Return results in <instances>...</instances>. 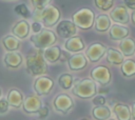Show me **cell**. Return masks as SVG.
Returning a JSON list of instances; mask_svg holds the SVG:
<instances>
[{
	"label": "cell",
	"mask_w": 135,
	"mask_h": 120,
	"mask_svg": "<svg viewBox=\"0 0 135 120\" xmlns=\"http://www.w3.org/2000/svg\"><path fill=\"white\" fill-rule=\"evenodd\" d=\"M25 65L26 72L31 76H42L47 71V65L41 51H38L33 55H28L25 60Z\"/></svg>",
	"instance_id": "6da1fadb"
},
{
	"label": "cell",
	"mask_w": 135,
	"mask_h": 120,
	"mask_svg": "<svg viewBox=\"0 0 135 120\" xmlns=\"http://www.w3.org/2000/svg\"><path fill=\"white\" fill-rule=\"evenodd\" d=\"M31 42L34 44V46L38 49H44L49 46H52L57 38L55 36V34L50 31V29H46V28H42L39 33L37 34H33L30 38Z\"/></svg>",
	"instance_id": "7a4b0ae2"
},
{
	"label": "cell",
	"mask_w": 135,
	"mask_h": 120,
	"mask_svg": "<svg viewBox=\"0 0 135 120\" xmlns=\"http://www.w3.org/2000/svg\"><path fill=\"white\" fill-rule=\"evenodd\" d=\"M96 84L92 79H82L78 80L73 87V93L82 99L92 98L96 94Z\"/></svg>",
	"instance_id": "3957f363"
},
{
	"label": "cell",
	"mask_w": 135,
	"mask_h": 120,
	"mask_svg": "<svg viewBox=\"0 0 135 120\" xmlns=\"http://www.w3.org/2000/svg\"><path fill=\"white\" fill-rule=\"evenodd\" d=\"M94 19H95V15H94L93 11H91L90 8H86V7L77 11L73 15V23L82 29L90 28L93 25Z\"/></svg>",
	"instance_id": "277c9868"
},
{
	"label": "cell",
	"mask_w": 135,
	"mask_h": 120,
	"mask_svg": "<svg viewBox=\"0 0 135 120\" xmlns=\"http://www.w3.org/2000/svg\"><path fill=\"white\" fill-rule=\"evenodd\" d=\"M60 18L59 9L54 5H47L41 11V22L46 27L55 25Z\"/></svg>",
	"instance_id": "5b68a950"
},
{
	"label": "cell",
	"mask_w": 135,
	"mask_h": 120,
	"mask_svg": "<svg viewBox=\"0 0 135 120\" xmlns=\"http://www.w3.org/2000/svg\"><path fill=\"white\" fill-rule=\"evenodd\" d=\"M53 86H54V81L51 78L45 76L38 77L34 82V89L36 94L39 96L47 95L52 91Z\"/></svg>",
	"instance_id": "8992f818"
},
{
	"label": "cell",
	"mask_w": 135,
	"mask_h": 120,
	"mask_svg": "<svg viewBox=\"0 0 135 120\" xmlns=\"http://www.w3.org/2000/svg\"><path fill=\"white\" fill-rule=\"evenodd\" d=\"M91 77H92V80L97 81L101 85H107L111 81L110 71L107 66H103V65H99L93 68L91 72Z\"/></svg>",
	"instance_id": "52a82bcc"
},
{
	"label": "cell",
	"mask_w": 135,
	"mask_h": 120,
	"mask_svg": "<svg viewBox=\"0 0 135 120\" xmlns=\"http://www.w3.org/2000/svg\"><path fill=\"white\" fill-rule=\"evenodd\" d=\"M54 106L58 112L66 114L73 108L74 103H73V100L70 96H68L66 94H60L55 98Z\"/></svg>",
	"instance_id": "ba28073f"
},
{
	"label": "cell",
	"mask_w": 135,
	"mask_h": 120,
	"mask_svg": "<svg viewBox=\"0 0 135 120\" xmlns=\"http://www.w3.org/2000/svg\"><path fill=\"white\" fill-rule=\"evenodd\" d=\"M57 34L62 38H71L76 35L77 33V26L69 20L60 21L56 27Z\"/></svg>",
	"instance_id": "9c48e42d"
},
{
	"label": "cell",
	"mask_w": 135,
	"mask_h": 120,
	"mask_svg": "<svg viewBox=\"0 0 135 120\" xmlns=\"http://www.w3.org/2000/svg\"><path fill=\"white\" fill-rule=\"evenodd\" d=\"M3 61L7 68L15 69V68H18L22 64L23 58L20 53H18L17 51H13V52H7L4 55Z\"/></svg>",
	"instance_id": "30bf717a"
},
{
	"label": "cell",
	"mask_w": 135,
	"mask_h": 120,
	"mask_svg": "<svg viewBox=\"0 0 135 120\" xmlns=\"http://www.w3.org/2000/svg\"><path fill=\"white\" fill-rule=\"evenodd\" d=\"M42 106L41 104V100L39 99L38 96L36 95H31L28 97H26L23 102H22V108L25 113L27 114H34L37 113L38 109Z\"/></svg>",
	"instance_id": "8fae6325"
},
{
	"label": "cell",
	"mask_w": 135,
	"mask_h": 120,
	"mask_svg": "<svg viewBox=\"0 0 135 120\" xmlns=\"http://www.w3.org/2000/svg\"><path fill=\"white\" fill-rule=\"evenodd\" d=\"M30 29H31V27L26 20H19L13 25L12 34L20 40V39H24L28 36Z\"/></svg>",
	"instance_id": "7c38bea8"
},
{
	"label": "cell",
	"mask_w": 135,
	"mask_h": 120,
	"mask_svg": "<svg viewBox=\"0 0 135 120\" xmlns=\"http://www.w3.org/2000/svg\"><path fill=\"white\" fill-rule=\"evenodd\" d=\"M107 52V48L101 43H93L86 49V57L92 62H97Z\"/></svg>",
	"instance_id": "4fadbf2b"
},
{
	"label": "cell",
	"mask_w": 135,
	"mask_h": 120,
	"mask_svg": "<svg viewBox=\"0 0 135 120\" xmlns=\"http://www.w3.org/2000/svg\"><path fill=\"white\" fill-rule=\"evenodd\" d=\"M23 95L22 93L17 88H12L6 96V101L9 106H13L15 108H19L22 105L23 102Z\"/></svg>",
	"instance_id": "5bb4252c"
},
{
	"label": "cell",
	"mask_w": 135,
	"mask_h": 120,
	"mask_svg": "<svg viewBox=\"0 0 135 120\" xmlns=\"http://www.w3.org/2000/svg\"><path fill=\"white\" fill-rule=\"evenodd\" d=\"M111 18L118 23L121 24H126L129 22V13L127 11V8L122 5L115 7L112 12H111Z\"/></svg>",
	"instance_id": "9a60e30c"
},
{
	"label": "cell",
	"mask_w": 135,
	"mask_h": 120,
	"mask_svg": "<svg viewBox=\"0 0 135 120\" xmlns=\"http://www.w3.org/2000/svg\"><path fill=\"white\" fill-rule=\"evenodd\" d=\"M88 61L84 55L82 54H76L70 57L69 59V67L72 71H78L83 67H85Z\"/></svg>",
	"instance_id": "2e32d148"
},
{
	"label": "cell",
	"mask_w": 135,
	"mask_h": 120,
	"mask_svg": "<svg viewBox=\"0 0 135 120\" xmlns=\"http://www.w3.org/2000/svg\"><path fill=\"white\" fill-rule=\"evenodd\" d=\"M1 42L4 46V48L7 52L18 51L20 47V40L16 38L14 35H6L1 39Z\"/></svg>",
	"instance_id": "e0dca14e"
},
{
	"label": "cell",
	"mask_w": 135,
	"mask_h": 120,
	"mask_svg": "<svg viewBox=\"0 0 135 120\" xmlns=\"http://www.w3.org/2000/svg\"><path fill=\"white\" fill-rule=\"evenodd\" d=\"M60 54H61V49L59 46H49L44 48V52L42 53L44 60L51 63L56 62L60 58Z\"/></svg>",
	"instance_id": "ac0fdd59"
},
{
	"label": "cell",
	"mask_w": 135,
	"mask_h": 120,
	"mask_svg": "<svg viewBox=\"0 0 135 120\" xmlns=\"http://www.w3.org/2000/svg\"><path fill=\"white\" fill-rule=\"evenodd\" d=\"M129 35L128 27H124L122 25L115 24L110 28V37L113 40H122L123 38H127Z\"/></svg>",
	"instance_id": "d6986e66"
},
{
	"label": "cell",
	"mask_w": 135,
	"mask_h": 120,
	"mask_svg": "<svg viewBox=\"0 0 135 120\" xmlns=\"http://www.w3.org/2000/svg\"><path fill=\"white\" fill-rule=\"evenodd\" d=\"M64 47L69 52H79L84 47V44L79 37H71L64 43Z\"/></svg>",
	"instance_id": "ffe728a7"
},
{
	"label": "cell",
	"mask_w": 135,
	"mask_h": 120,
	"mask_svg": "<svg viewBox=\"0 0 135 120\" xmlns=\"http://www.w3.org/2000/svg\"><path fill=\"white\" fill-rule=\"evenodd\" d=\"M120 49L123 56H132L135 53V41L131 38H123L120 42Z\"/></svg>",
	"instance_id": "44dd1931"
},
{
	"label": "cell",
	"mask_w": 135,
	"mask_h": 120,
	"mask_svg": "<svg viewBox=\"0 0 135 120\" xmlns=\"http://www.w3.org/2000/svg\"><path fill=\"white\" fill-rule=\"evenodd\" d=\"M92 114L94 118L97 120H107L111 116V111L109 107L104 105H97L96 107L93 108Z\"/></svg>",
	"instance_id": "7402d4cb"
},
{
	"label": "cell",
	"mask_w": 135,
	"mask_h": 120,
	"mask_svg": "<svg viewBox=\"0 0 135 120\" xmlns=\"http://www.w3.org/2000/svg\"><path fill=\"white\" fill-rule=\"evenodd\" d=\"M114 112L119 120H130L131 119V112L128 105L124 104H116L114 106Z\"/></svg>",
	"instance_id": "603a6c76"
},
{
	"label": "cell",
	"mask_w": 135,
	"mask_h": 120,
	"mask_svg": "<svg viewBox=\"0 0 135 120\" xmlns=\"http://www.w3.org/2000/svg\"><path fill=\"white\" fill-rule=\"evenodd\" d=\"M110 18L107 15H99L95 20V28L98 32H105L110 28Z\"/></svg>",
	"instance_id": "cb8c5ba5"
},
{
	"label": "cell",
	"mask_w": 135,
	"mask_h": 120,
	"mask_svg": "<svg viewBox=\"0 0 135 120\" xmlns=\"http://www.w3.org/2000/svg\"><path fill=\"white\" fill-rule=\"evenodd\" d=\"M107 60L111 64H120L123 61V55L114 48H109L107 51Z\"/></svg>",
	"instance_id": "d4e9b609"
},
{
	"label": "cell",
	"mask_w": 135,
	"mask_h": 120,
	"mask_svg": "<svg viewBox=\"0 0 135 120\" xmlns=\"http://www.w3.org/2000/svg\"><path fill=\"white\" fill-rule=\"evenodd\" d=\"M121 72L126 77H131L135 75V61L130 59L126 60L121 65Z\"/></svg>",
	"instance_id": "484cf974"
},
{
	"label": "cell",
	"mask_w": 135,
	"mask_h": 120,
	"mask_svg": "<svg viewBox=\"0 0 135 120\" xmlns=\"http://www.w3.org/2000/svg\"><path fill=\"white\" fill-rule=\"evenodd\" d=\"M58 82H59V85H60L62 88L69 89V88L73 85L74 80H73V77H72L70 74H63V75H61V76L59 77Z\"/></svg>",
	"instance_id": "4316f807"
},
{
	"label": "cell",
	"mask_w": 135,
	"mask_h": 120,
	"mask_svg": "<svg viewBox=\"0 0 135 120\" xmlns=\"http://www.w3.org/2000/svg\"><path fill=\"white\" fill-rule=\"evenodd\" d=\"M14 12H15L18 16H20V17H22V18H24V19H26V18H28V17L31 16L30 9L27 8V6H26L24 3L17 4V5L14 7Z\"/></svg>",
	"instance_id": "83f0119b"
},
{
	"label": "cell",
	"mask_w": 135,
	"mask_h": 120,
	"mask_svg": "<svg viewBox=\"0 0 135 120\" xmlns=\"http://www.w3.org/2000/svg\"><path fill=\"white\" fill-rule=\"evenodd\" d=\"M114 0H95V5L102 11H108L113 6Z\"/></svg>",
	"instance_id": "f1b7e54d"
},
{
	"label": "cell",
	"mask_w": 135,
	"mask_h": 120,
	"mask_svg": "<svg viewBox=\"0 0 135 120\" xmlns=\"http://www.w3.org/2000/svg\"><path fill=\"white\" fill-rule=\"evenodd\" d=\"M32 5L37 9H43L45 6H47L51 2V0H31Z\"/></svg>",
	"instance_id": "f546056e"
},
{
	"label": "cell",
	"mask_w": 135,
	"mask_h": 120,
	"mask_svg": "<svg viewBox=\"0 0 135 120\" xmlns=\"http://www.w3.org/2000/svg\"><path fill=\"white\" fill-rule=\"evenodd\" d=\"M8 107H9V105H8L6 99L0 97V114H5L8 111Z\"/></svg>",
	"instance_id": "4dcf8cb0"
},
{
	"label": "cell",
	"mask_w": 135,
	"mask_h": 120,
	"mask_svg": "<svg viewBox=\"0 0 135 120\" xmlns=\"http://www.w3.org/2000/svg\"><path fill=\"white\" fill-rule=\"evenodd\" d=\"M30 27H31V29H32V32H33L34 34H37V33H39V32L42 29L41 23H40V22H37V21H34V22L30 25Z\"/></svg>",
	"instance_id": "1f68e13d"
},
{
	"label": "cell",
	"mask_w": 135,
	"mask_h": 120,
	"mask_svg": "<svg viewBox=\"0 0 135 120\" xmlns=\"http://www.w3.org/2000/svg\"><path fill=\"white\" fill-rule=\"evenodd\" d=\"M93 103H94L95 105H104L105 99H104V97L98 95V96H95V97L93 98Z\"/></svg>",
	"instance_id": "d6a6232c"
},
{
	"label": "cell",
	"mask_w": 135,
	"mask_h": 120,
	"mask_svg": "<svg viewBox=\"0 0 135 120\" xmlns=\"http://www.w3.org/2000/svg\"><path fill=\"white\" fill-rule=\"evenodd\" d=\"M38 115L40 118H45L47 115H49V108L46 106H41L39 109H38Z\"/></svg>",
	"instance_id": "836d02e7"
},
{
	"label": "cell",
	"mask_w": 135,
	"mask_h": 120,
	"mask_svg": "<svg viewBox=\"0 0 135 120\" xmlns=\"http://www.w3.org/2000/svg\"><path fill=\"white\" fill-rule=\"evenodd\" d=\"M41 11H42V9H37V8H35L34 13H33V15H32L34 21L41 22Z\"/></svg>",
	"instance_id": "e575fe53"
},
{
	"label": "cell",
	"mask_w": 135,
	"mask_h": 120,
	"mask_svg": "<svg viewBox=\"0 0 135 120\" xmlns=\"http://www.w3.org/2000/svg\"><path fill=\"white\" fill-rule=\"evenodd\" d=\"M124 1V4L131 8V9H135V0H123Z\"/></svg>",
	"instance_id": "d590c367"
},
{
	"label": "cell",
	"mask_w": 135,
	"mask_h": 120,
	"mask_svg": "<svg viewBox=\"0 0 135 120\" xmlns=\"http://www.w3.org/2000/svg\"><path fill=\"white\" fill-rule=\"evenodd\" d=\"M131 116L135 119V102L132 104V112H131Z\"/></svg>",
	"instance_id": "8d00e7d4"
},
{
	"label": "cell",
	"mask_w": 135,
	"mask_h": 120,
	"mask_svg": "<svg viewBox=\"0 0 135 120\" xmlns=\"http://www.w3.org/2000/svg\"><path fill=\"white\" fill-rule=\"evenodd\" d=\"M132 22L135 24V9H133V13H132Z\"/></svg>",
	"instance_id": "74e56055"
},
{
	"label": "cell",
	"mask_w": 135,
	"mask_h": 120,
	"mask_svg": "<svg viewBox=\"0 0 135 120\" xmlns=\"http://www.w3.org/2000/svg\"><path fill=\"white\" fill-rule=\"evenodd\" d=\"M1 95H2V92H1V88H0V97H1Z\"/></svg>",
	"instance_id": "f35d334b"
},
{
	"label": "cell",
	"mask_w": 135,
	"mask_h": 120,
	"mask_svg": "<svg viewBox=\"0 0 135 120\" xmlns=\"http://www.w3.org/2000/svg\"><path fill=\"white\" fill-rule=\"evenodd\" d=\"M82 120H86V119H82Z\"/></svg>",
	"instance_id": "ab89813d"
},
{
	"label": "cell",
	"mask_w": 135,
	"mask_h": 120,
	"mask_svg": "<svg viewBox=\"0 0 135 120\" xmlns=\"http://www.w3.org/2000/svg\"><path fill=\"white\" fill-rule=\"evenodd\" d=\"M110 120H112V119H110Z\"/></svg>",
	"instance_id": "60d3db41"
}]
</instances>
